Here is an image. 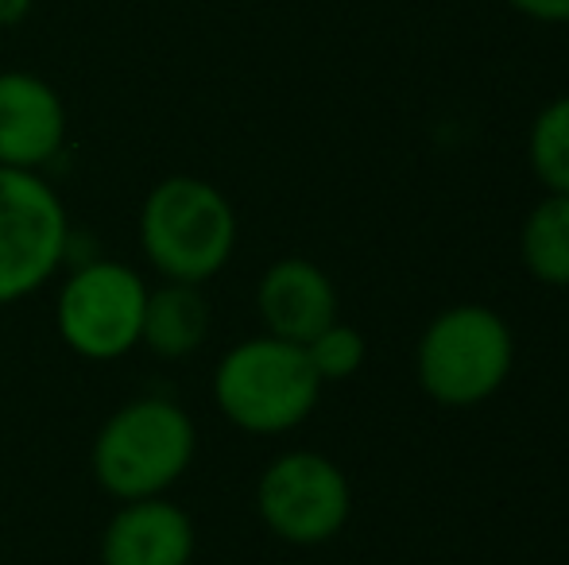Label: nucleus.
I'll use <instances>...</instances> for the list:
<instances>
[{"mask_svg":"<svg viewBox=\"0 0 569 565\" xmlns=\"http://www.w3.org/2000/svg\"><path fill=\"white\" fill-rule=\"evenodd\" d=\"M140 249L167 283L202 286L232 260L237 210L213 182L171 174L143 198Z\"/></svg>","mask_w":569,"mask_h":565,"instance_id":"obj_1","label":"nucleus"},{"mask_svg":"<svg viewBox=\"0 0 569 565\" xmlns=\"http://www.w3.org/2000/svg\"><path fill=\"white\" fill-rule=\"evenodd\" d=\"M198 453L194 418L171 400L143 395L106 418L93 437V476L120 504L167 496Z\"/></svg>","mask_w":569,"mask_h":565,"instance_id":"obj_2","label":"nucleus"},{"mask_svg":"<svg viewBox=\"0 0 569 565\" xmlns=\"http://www.w3.org/2000/svg\"><path fill=\"white\" fill-rule=\"evenodd\" d=\"M322 387L307 349L271 333L232 345L213 372V403L221 415L263 437L307 423L322 400Z\"/></svg>","mask_w":569,"mask_h":565,"instance_id":"obj_3","label":"nucleus"},{"mask_svg":"<svg viewBox=\"0 0 569 565\" xmlns=\"http://www.w3.org/2000/svg\"><path fill=\"white\" fill-rule=\"evenodd\" d=\"M419 384L442 407H477L508 384L516 369L511 325L480 302L450 306L427 325L415 353Z\"/></svg>","mask_w":569,"mask_h":565,"instance_id":"obj_4","label":"nucleus"},{"mask_svg":"<svg viewBox=\"0 0 569 565\" xmlns=\"http://www.w3.org/2000/svg\"><path fill=\"white\" fill-rule=\"evenodd\" d=\"M70 252L67 205L39 171L0 167V306L51 283Z\"/></svg>","mask_w":569,"mask_h":565,"instance_id":"obj_5","label":"nucleus"},{"mask_svg":"<svg viewBox=\"0 0 569 565\" xmlns=\"http://www.w3.org/2000/svg\"><path fill=\"white\" fill-rule=\"evenodd\" d=\"M151 286L120 260H86L54 299L59 337L86 361H120L140 345Z\"/></svg>","mask_w":569,"mask_h":565,"instance_id":"obj_6","label":"nucleus"},{"mask_svg":"<svg viewBox=\"0 0 569 565\" xmlns=\"http://www.w3.org/2000/svg\"><path fill=\"white\" fill-rule=\"evenodd\" d=\"M256 507L276 538L291 546H322L349 523L352 488L338 461L315 450H291L260 473Z\"/></svg>","mask_w":569,"mask_h":565,"instance_id":"obj_7","label":"nucleus"},{"mask_svg":"<svg viewBox=\"0 0 569 565\" xmlns=\"http://www.w3.org/2000/svg\"><path fill=\"white\" fill-rule=\"evenodd\" d=\"M67 143V105L47 78L0 70V167L39 171Z\"/></svg>","mask_w":569,"mask_h":565,"instance_id":"obj_8","label":"nucleus"},{"mask_svg":"<svg viewBox=\"0 0 569 565\" xmlns=\"http://www.w3.org/2000/svg\"><path fill=\"white\" fill-rule=\"evenodd\" d=\"M256 310H260L263 333L307 345L315 333L338 322V286L315 260L283 256L260 275Z\"/></svg>","mask_w":569,"mask_h":565,"instance_id":"obj_9","label":"nucleus"},{"mask_svg":"<svg viewBox=\"0 0 569 565\" xmlns=\"http://www.w3.org/2000/svg\"><path fill=\"white\" fill-rule=\"evenodd\" d=\"M194 519L167 496L128 500L101 531V565H190Z\"/></svg>","mask_w":569,"mask_h":565,"instance_id":"obj_10","label":"nucleus"},{"mask_svg":"<svg viewBox=\"0 0 569 565\" xmlns=\"http://www.w3.org/2000/svg\"><path fill=\"white\" fill-rule=\"evenodd\" d=\"M210 337V302L194 283H163L148 291L140 345L159 361H182Z\"/></svg>","mask_w":569,"mask_h":565,"instance_id":"obj_11","label":"nucleus"},{"mask_svg":"<svg viewBox=\"0 0 569 565\" xmlns=\"http://www.w3.org/2000/svg\"><path fill=\"white\" fill-rule=\"evenodd\" d=\"M519 256L547 286H569V194H547L519 229Z\"/></svg>","mask_w":569,"mask_h":565,"instance_id":"obj_12","label":"nucleus"},{"mask_svg":"<svg viewBox=\"0 0 569 565\" xmlns=\"http://www.w3.org/2000/svg\"><path fill=\"white\" fill-rule=\"evenodd\" d=\"M527 159L547 194H569V93L555 98L535 117Z\"/></svg>","mask_w":569,"mask_h":565,"instance_id":"obj_13","label":"nucleus"},{"mask_svg":"<svg viewBox=\"0 0 569 565\" xmlns=\"http://www.w3.org/2000/svg\"><path fill=\"white\" fill-rule=\"evenodd\" d=\"M302 349H307L310 364H315L322 384H338V380L357 376L368 356V345H365V337H360V330H352V325H345V322H330Z\"/></svg>","mask_w":569,"mask_h":565,"instance_id":"obj_14","label":"nucleus"},{"mask_svg":"<svg viewBox=\"0 0 569 565\" xmlns=\"http://www.w3.org/2000/svg\"><path fill=\"white\" fill-rule=\"evenodd\" d=\"M508 4L535 23H569V0H508Z\"/></svg>","mask_w":569,"mask_h":565,"instance_id":"obj_15","label":"nucleus"},{"mask_svg":"<svg viewBox=\"0 0 569 565\" xmlns=\"http://www.w3.org/2000/svg\"><path fill=\"white\" fill-rule=\"evenodd\" d=\"M31 4L36 0H0V28H16V23L28 20Z\"/></svg>","mask_w":569,"mask_h":565,"instance_id":"obj_16","label":"nucleus"}]
</instances>
